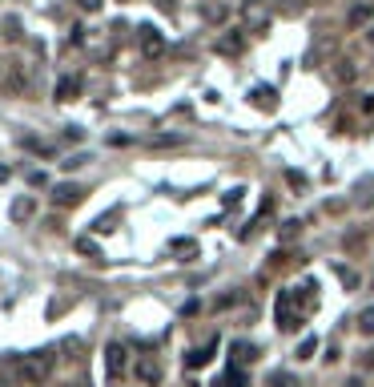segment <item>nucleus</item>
<instances>
[{
	"instance_id": "nucleus-20",
	"label": "nucleus",
	"mask_w": 374,
	"mask_h": 387,
	"mask_svg": "<svg viewBox=\"0 0 374 387\" xmlns=\"http://www.w3.org/2000/svg\"><path fill=\"white\" fill-rule=\"evenodd\" d=\"M298 230H302V222H298V218H290V222H282V238H286V242H290L294 234H298Z\"/></svg>"
},
{
	"instance_id": "nucleus-7",
	"label": "nucleus",
	"mask_w": 374,
	"mask_h": 387,
	"mask_svg": "<svg viewBox=\"0 0 374 387\" xmlns=\"http://www.w3.org/2000/svg\"><path fill=\"white\" fill-rule=\"evenodd\" d=\"M213 351H217V339H205L201 347H193V351L186 355V367H205V363L213 359Z\"/></svg>"
},
{
	"instance_id": "nucleus-1",
	"label": "nucleus",
	"mask_w": 374,
	"mask_h": 387,
	"mask_svg": "<svg viewBox=\"0 0 374 387\" xmlns=\"http://www.w3.org/2000/svg\"><path fill=\"white\" fill-rule=\"evenodd\" d=\"M302 315H306V307H298V287L278 290V302H274V319H278V327H282V331H294Z\"/></svg>"
},
{
	"instance_id": "nucleus-16",
	"label": "nucleus",
	"mask_w": 374,
	"mask_h": 387,
	"mask_svg": "<svg viewBox=\"0 0 374 387\" xmlns=\"http://www.w3.org/2000/svg\"><path fill=\"white\" fill-rule=\"evenodd\" d=\"M270 387H302V383L290 371H274V375H270Z\"/></svg>"
},
{
	"instance_id": "nucleus-13",
	"label": "nucleus",
	"mask_w": 374,
	"mask_h": 387,
	"mask_svg": "<svg viewBox=\"0 0 374 387\" xmlns=\"http://www.w3.org/2000/svg\"><path fill=\"white\" fill-rule=\"evenodd\" d=\"M213 387H249L246 367H230V371H225V379H222V383H213Z\"/></svg>"
},
{
	"instance_id": "nucleus-14",
	"label": "nucleus",
	"mask_w": 374,
	"mask_h": 387,
	"mask_svg": "<svg viewBox=\"0 0 374 387\" xmlns=\"http://www.w3.org/2000/svg\"><path fill=\"white\" fill-rule=\"evenodd\" d=\"M169 254L189 258V254H198V242H193V238H174V242H169Z\"/></svg>"
},
{
	"instance_id": "nucleus-28",
	"label": "nucleus",
	"mask_w": 374,
	"mask_h": 387,
	"mask_svg": "<svg viewBox=\"0 0 374 387\" xmlns=\"http://www.w3.org/2000/svg\"><path fill=\"white\" fill-rule=\"evenodd\" d=\"M346 387H366V383H362V379H350V383Z\"/></svg>"
},
{
	"instance_id": "nucleus-9",
	"label": "nucleus",
	"mask_w": 374,
	"mask_h": 387,
	"mask_svg": "<svg viewBox=\"0 0 374 387\" xmlns=\"http://www.w3.org/2000/svg\"><path fill=\"white\" fill-rule=\"evenodd\" d=\"M76 93H81V77H61L57 81V101H76Z\"/></svg>"
},
{
	"instance_id": "nucleus-25",
	"label": "nucleus",
	"mask_w": 374,
	"mask_h": 387,
	"mask_svg": "<svg viewBox=\"0 0 374 387\" xmlns=\"http://www.w3.org/2000/svg\"><path fill=\"white\" fill-rule=\"evenodd\" d=\"M76 4H81L85 13H97V9H101V0H76Z\"/></svg>"
},
{
	"instance_id": "nucleus-6",
	"label": "nucleus",
	"mask_w": 374,
	"mask_h": 387,
	"mask_svg": "<svg viewBox=\"0 0 374 387\" xmlns=\"http://www.w3.org/2000/svg\"><path fill=\"white\" fill-rule=\"evenodd\" d=\"M249 101H254L258 109H266V113L278 109V93H274L270 85H254V89H249Z\"/></svg>"
},
{
	"instance_id": "nucleus-18",
	"label": "nucleus",
	"mask_w": 374,
	"mask_h": 387,
	"mask_svg": "<svg viewBox=\"0 0 374 387\" xmlns=\"http://www.w3.org/2000/svg\"><path fill=\"white\" fill-rule=\"evenodd\" d=\"M358 331L362 335H374V307H366V311L358 315Z\"/></svg>"
},
{
	"instance_id": "nucleus-8",
	"label": "nucleus",
	"mask_w": 374,
	"mask_h": 387,
	"mask_svg": "<svg viewBox=\"0 0 374 387\" xmlns=\"http://www.w3.org/2000/svg\"><path fill=\"white\" fill-rule=\"evenodd\" d=\"M81 198H85V190H81V186H73V182H64V186H57V190H52V202H57V206H76Z\"/></svg>"
},
{
	"instance_id": "nucleus-19",
	"label": "nucleus",
	"mask_w": 374,
	"mask_h": 387,
	"mask_svg": "<svg viewBox=\"0 0 374 387\" xmlns=\"http://www.w3.org/2000/svg\"><path fill=\"white\" fill-rule=\"evenodd\" d=\"M13 218H16V222H21V218H33V202H28V198H21V202L13 206Z\"/></svg>"
},
{
	"instance_id": "nucleus-12",
	"label": "nucleus",
	"mask_w": 374,
	"mask_h": 387,
	"mask_svg": "<svg viewBox=\"0 0 374 387\" xmlns=\"http://www.w3.org/2000/svg\"><path fill=\"white\" fill-rule=\"evenodd\" d=\"M137 375H141V383H149V387L162 383V367H157L153 359H141V363H137Z\"/></svg>"
},
{
	"instance_id": "nucleus-21",
	"label": "nucleus",
	"mask_w": 374,
	"mask_h": 387,
	"mask_svg": "<svg viewBox=\"0 0 374 387\" xmlns=\"http://www.w3.org/2000/svg\"><path fill=\"white\" fill-rule=\"evenodd\" d=\"M76 250H81V254H93V258H97V242H93V238H81V242H76Z\"/></svg>"
},
{
	"instance_id": "nucleus-5",
	"label": "nucleus",
	"mask_w": 374,
	"mask_h": 387,
	"mask_svg": "<svg viewBox=\"0 0 374 387\" xmlns=\"http://www.w3.org/2000/svg\"><path fill=\"white\" fill-rule=\"evenodd\" d=\"M141 53H145V57H162L165 53V37L153 25H141Z\"/></svg>"
},
{
	"instance_id": "nucleus-22",
	"label": "nucleus",
	"mask_w": 374,
	"mask_h": 387,
	"mask_svg": "<svg viewBox=\"0 0 374 387\" xmlns=\"http://www.w3.org/2000/svg\"><path fill=\"white\" fill-rule=\"evenodd\" d=\"M306 9V0H282V13H302Z\"/></svg>"
},
{
	"instance_id": "nucleus-15",
	"label": "nucleus",
	"mask_w": 374,
	"mask_h": 387,
	"mask_svg": "<svg viewBox=\"0 0 374 387\" xmlns=\"http://www.w3.org/2000/svg\"><path fill=\"white\" fill-rule=\"evenodd\" d=\"M217 53H222V57H237V53H242V37H222L217 40Z\"/></svg>"
},
{
	"instance_id": "nucleus-2",
	"label": "nucleus",
	"mask_w": 374,
	"mask_h": 387,
	"mask_svg": "<svg viewBox=\"0 0 374 387\" xmlns=\"http://www.w3.org/2000/svg\"><path fill=\"white\" fill-rule=\"evenodd\" d=\"M237 21H242V28H246V33H270L274 13H270V4H266V0H242V13H237Z\"/></svg>"
},
{
	"instance_id": "nucleus-4",
	"label": "nucleus",
	"mask_w": 374,
	"mask_h": 387,
	"mask_svg": "<svg viewBox=\"0 0 374 387\" xmlns=\"http://www.w3.org/2000/svg\"><path fill=\"white\" fill-rule=\"evenodd\" d=\"M125 363H129V351H125L121 343H109V347H105V375H109V379H121Z\"/></svg>"
},
{
	"instance_id": "nucleus-11",
	"label": "nucleus",
	"mask_w": 374,
	"mask_h": 387,
	"mask_svg": "<svg viewBox=\"0 0 374 387\" xmlns=\"http://www.w3.org/2000/svg\"><path fill=\"white\" fill-rule=\"evenodd\" d=\"M230 355H234V367H246V363L258 359V347H254V343H234Z\"/></svg>"
},
{
	"instance_id": "nucleus-27",
	"label": "nucleus",
	"mask_w": 374,
	"mask_h": 387,
	"mask_svg": "<svg viewBox=\"0 0 374 387\" xmlns=\"http://www.w3.org/2000/svg\"><path fill=\"white\" fill-rule=\"evenodd\" d=\"M362 363H366V367H374V351H366V359H362Z\"/></svg>"
},
{
	"instance_id": "nucleus-24",
	"label": "nucleus",
	"mask_w": 374,
	"mask_h": 387,
	"mask_svg": "<svg viewBox=\"0 0 374 387\" xmlns=\"http://www.w3.org/2000/svg\"><path fill=\"white\" fill-rule=\"evenodd\" d=\"M338 77H342V81H354V65H350V61H342V69H338Z\"/></svg>"
},
{
	"instance_id": "nucleus-3",
	"label": "nucleus",
	"mask_w": 374,
	"mask_h": 387,
	"mask_svg": "<svg viewBox=\"0 0 374 387\" xmlns=\"http://www.w3.org/2000/svg\"><path fill=\"white\" fill-rule=\"evenodd\" d=\"M52 367H57V351H33V355H25V363H21V371H25L28 383H45L52 375Z\"/></svg>"
},
{
	"instance_id": "nucleus-23",
	"label": "nucleus",
	"mask_w": 374,
	"mask_h": 387,
	"mask_svg": "<svg viewBox=\"0 0 374 387\" xmlns=\"http://www.w3.org/2000/svg\"><path fill=\"white\" fill-rule=\"evenodd\" d=\"M205 16H210V21H225V9H222V4H210V9H205Z\"/></svg>"
},
{
	"instance_id": "nucleus-17",
	"label": "nucleus",
	"mask_w": 374,
	"mask_h": 387,
	"mask_svg": "<svg viewBox=\"0 0 374 387\" xmlns=\"http://www.w3.org/2000/svg\"><path fill=\"white\" fill-rule=\"evenodd\" d=\"M314 351H318V339L306 335V339L298 343V359H314Z\"/></svg>"
},
{
	"instance_id": "nucleus-26",
	"label": "nucleus",
	"mask_w": 374,
	"mask_h": 387,
	"mask_svg": "<svg viewBox=\"0 0 374 387\" xmlns=\"http://www.w3.org/2000/svg\"><path fill=\"white\" fill-rule=\"evenodd\" d=\"M366 45H370V49H374V25L366 28Z\"/></svg>"
},
{
	"instance_id": "nucleus-10",
	"label": "nucleus",
	"mask_w": 374,
	"mask_h": 387,
	"mask_svg": "<svg viewBox=\"0 0 374 387\" xmlns=\"http://www.w3.org/2000/svg\"><path fill=\"white\" fill-rule=\"evenodd\" d=\"M370 21H374V4L370 0H362V4L350 9V28H362V25H370Z\"/></svg>"
}]
</instances>
